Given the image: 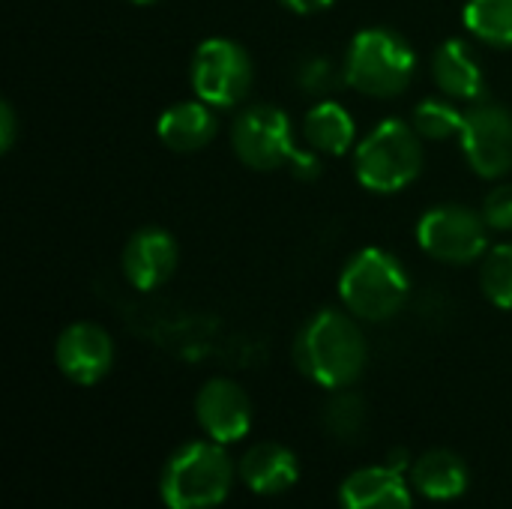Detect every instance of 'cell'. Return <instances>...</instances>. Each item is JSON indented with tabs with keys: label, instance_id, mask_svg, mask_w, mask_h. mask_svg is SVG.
<instances>
[{
	"label": "cell",
	"instance_id": "cell-26",
	"mask_svg": "<svg viewBox=\"0 0 512 509\" xmlns=\"http://www.w3.org/2000/svg\"><path fill=\"white\" fill-rule=\"evenodd\" d=\"M387 468H393V471H399V474H411V468H414V462H411V456H408V450H393L390 456H387V462H384Z\"/></svg>",
	"mask_w": 512,
	"mask_h": 509
},
{
	"label": "cell",
	"instance_id": "cell-7",
	"mask_svg": "<svg viewBox=\"0 0 512 509\" xmlns=\"http://www.w3.org/2000/svg\"><path fill=\"white\" fill-rule=\"evenodd\" d=\"M252 60L243 45L231 39H207L192 57V90L213 108H231L246 99L252 87Z\"/></svg>",
	"mask_w": 512,
	"mask_h": 509
},
{
	"label": "cell",
	"instance_id": "cell-18",
	"mask_svg": "<svg viewBox=\"0 0 512 509\" xmlns=\"http://www.w3.org/2000/svg\"><path fill=\"white\" fill-rule=\"evenodd\" d=\"M306 141L318 150V153H336L342 156L354 138H357V126L354 117L339 105V102H318L309 114H306V126H303Z\"/></svg>",
	"mask_w": 512,
	"mask_h": 509
},
{
	"label": "cell",
	"instance_id": "cell-11",
	"mask_svg": "<svg viewBox=\"0 0 512 509\" xmlns=\"http://www.w3.org/2000/svg\"><path fill=\"white\" fill-rule=\"evenodd\" d=\"M54 360L63 378H69L78 387H93L114 366V342L99 324L78 321L57 336Z\"/></svg>",
	"mask_w": 512,
	"mask_h": 509
},
{
	"label": "cell",
	"instance_id": "cell-13",
	"mask_svg": "<svg viewBox=\"0 0 512 509\" xmlns=\"http://www.w3.org/2000/svg\"><path fill=\"white\" fill-rule=\"evenodd\" d=\"M342 509H411V486L405 474L387 465H369L348 474L339 486Z\"/></svg>",
	"mask_w": 512,
	"mask_h": 509
},
{
	"label": "cell",
	"instance_id": "cell-4",
	"mask_svg": "<svg viewBox=\"0 0 512 509\" xmlns=\"http://www.w3.org/2000/svg\"><path fill=\"white\" fill-rule=\"evenodd\" d=\"M417 69L414 48L390 27H369L351 39L345 54V84L363 96L390 99L408 90Z\"/></svg>",
	"mask_w": 512,
	"mask_h": 509
},
{
	"label": "cell",
	"instance_id": "cell-12",
	"mask_svg": "<svg viewBox=\"0 0 512 509\" xmlns=\"http://www.w3.org/2000/svg\"><path fill=\"white\" fill-rule=\"evenodd\" d=\"M177 243L162 228H141L129 237L123 246V273L132 288L138 291H156L165 285L177 270Z\"/></svg>",
	"mask_w": 512,
	"mask_h": 509
},
{
	"label": "cell",
	"instance_id": "cell-20",
	"mask_svg": "<svg viewBox=\"0 0 512 509\" xmlns=\"http://www.w3.org/2000/svg\"><path fill=\"white\" fill-rule=\"evenodd\" d=\"M462 123H465V111H456V105L444 99H423L411 117V126L426 141H447L453 135H462Z\"/></svg>",
	"mask_w": 512,
	"mask_h": 509
},
{
	"label": "cell",
	"instance_id": "cell-24",
	"mask_svg": "<svg viewBox=\"0 0 512 509\" xmlns=\"http://www.w3.org/2000/svg\"><path fill=\"white\" fill-rule=\"evenodd\" d=\"M15 111H12V105L9 102H3L0 105V150H12V144H15Z\"/></svg>",
	"mask_w": 512,
	"mask_h": 509
},
{
	"label": "cell",
	"instance_id": "cell-14",
	"mask_svg": "<svg viewBox=\"0 0 512 509\" xmlns=\"http://www.w3.org/2000/svg\"><path fill=\"white\" fill-rule=\"evenodd\" d=\"M237 474L249 492L264 495V498H276V495H285L297 486L300 462L288 447H282L276 441H264V444L249 447L240 456Z\"/></svg>",
	"mask_w": 512,
	"mask_h": 509
},
{
	"label": "cell",
	"instance_id": "cell-19",
	"mask_svg": "<svg viewBox=\"0 0 512 509\" xmlns=\"http://www.w3.org/2000/svg\"><path fill=\"white\" fill-rule=\"evenodd\" d=\"M462 18L480 42L512 48V0H468Z\"/></svg>",
	"mask_w": 512,
	"mask_h": 509
},
{
	"label": "cell",
	"instance_id": "cell-23",
	"mask_svg": "<svg viewBox=\"0 0 512 509\" xmlns=\"http://www.w3.org/2000/svg\"><path fill=\"white\" fill-rule=\"evenodd\" d=\"M483 219L495 231H512V186L504 183L492 189L483 201Z\"/></svg>",
	"mask_w": 512,
	"mask_h": 509
},
{
	"label": "cell",
	"instance_id": "cell-5",
	"mask_svg": "<svg viewBox=\"0 0 512 509\" xmlns=\"http://www.w3.org/2000/svg\"><path fill=\"white\" fill-rule=\"evenodd\" d=\"M231 141L240 162L252 171H279L291 162L306 177L318 174V159L294 147L291 120L276 105H249L234 120Z\"/></svg>",
	"mask_w": 512,
	"mask_h": 509
},
{
	"label": "cell",
	"instance_id": "cell-22",
	"mask_svg": "<svg viewBox=\"0 0 512 509\" xmlns=\"http://www.w3.org/2000/svg\"><path fill=\"white\" fill-rule=\"evenodd\" d=\"M363 423H366V408L363 399L354 393H339L324 408V429L339 441H354Z\"/></svg>",
	"mask_w": 512,
	"mask_h": 509
},
{
	"label": "cell",
	"instance_id": "cell-25",
	"mask_svg": "<svg viewBox=\"0 0 512 509\" xmlns=\"http://www.w3.org/2000/svg\"><path fill=\"white\" fill-rule=\"evenodd\" d=\"M282 6H288L291 12H300V15H315V12H324L333 0H279Z\"/></svg>",
	"mask_w": 512,
	"mask_h": 509
},
{
	"label": "cell",
	"instance_id": "cell-16",
	"mask_svg": "<svg viewBox=\"0 0 512 509\" xmlns=\"http://www.w3.org/2000/svg\"><path fill=\"white\" fill-rule=\"evenodd\" d=\"M411 486L426 501H456L471 486V471L462 456L450 450H429L411 468Z\"/></svg>",
	"mask_w": 512,
	"mask_h": 509
},
{
	"label": "cell",
	"instance_id": "cell-1",
	"mask_svg": "<svg viewBox=\"0 0 512 509\" xmlns=\"http://www.w3.org/2000/svg\"><path fill=\"white\" fill-rule=\"evenodd\" d=\"M294 360L315 384L327 390H345L363 375L369 348L351 315L324 309L300 330L294 342Z\"/></svg>",
	"mask_w": 512,
	"mask_h": 509
},
{
	"label": "cell",
	"instance_id": "cell-6",
	"mask_svg": "<svg viewBox=\"0 0 512 509\" xmlns=\"http://www.w3.org/2000/svg\"><path fill=\"white\" fill-rule=\"evenodd\" d=\"M423 171V144L414 126L402 120L378 123L357 147V180L369 192H399Z\"/></svg>",
	"mask_w": 512,
	"mask_h": 509
},
{
	"label": "cell",
	"instance_id": "cell-3",
	"mask_svg": "<svg viewBox=\"0 0 512 509\" xmlns=\"http://www.w3.org/2000/svg\"><path fill=\"white\" fill-rule=\"evenodd\" d=\"M411 279L402 261L378 246L360 249L339 276V297L360 321H387L408 303Z\"/></svg>",
	"mask_w": 512,
	"mask_h": 509
},
{
	"label": "cell",
	"instance_id": "cell-10",
	"mask_svg": "<svg viewBox=\"0 0 512 509\" xmlns=\"http://www.w3.org/2000/svg\"><path fill=\"white\" fill-rule=\"evenodd\" d=\"M195 420L201 432L216 444H237L252 429V402L246 390L231 378H213L198 390Z\"/></svg>",
	"mask_w": 512,
	"mask_h": 509
},
{
	"label": "cell",
	"instance_id": "cell-2",
	"mask_svg": "<svg viewBox=\"0 0 512 509\" xmlns=\"http://www.w3.org/2000/svg\"><path fill=\"white\" fill-rule=\"evenodd\" d=\"M237 465L225 444L192 441L183 444L162 468L159 495L168 509H216L231 495Z\"/></svg>",
	"mask_w": 512,
	"mask_h": 509
},
{
	"label": "cell",
	"instance_id": "cell-8",
	"mask_svg": "<svg viewBox=\"0 0 512 509\" xmlns=\"http://www.w3.org/2000/svg\"><path fill=\"white\" fill-rule=\"evenodd\" d=\"M486 219L462 204L429 210L417 225V240L426 255L444 264H471L486 252Z\"/></svg>",
	"mask_w": 512,
	"mask_h": 509
},
{
	"label": "cell",
	"instance_id": "cell-15",
	"mask_svg": "<svg viewBox=\"0 0 512 509\" xmlns=\"http://www.w3.org/2000/svg\"><path fill=\"white\" fill-rule=\"evenodd\" d=\"M432 75L444 96L450 99H483L486 78L465 39H447L432 57Z\"/></svg>",
	"mask_w": 512,
	"mask_h": 509
},
{
	"label": "cell",
	"instance_id": "cell-17",
	"mask_svg": "<svg viewBox=\"0 0 512 509\" xmlns=\"http://www.w3.org/2000/svg\"><path fill=\"white\" fill-rule=\"evenodd\" d=\"M210 108L213 105H207L204 99L171 105L156 123L162 144L177 153H195L207 147L216 135V114Z\"/></svg>",
	"mask_w": 512,
	"mask_h": 509
},
{
	"label": "cell",
	"instance_id": "cell-21",
	"mask_svg": "<svg viewBox=\"0 0 512 509\" xmlns=\"http://www.w3.org/2000/svg\"><path fill=\"white\" fill-rule=\"evenodd\" d=\"M480 285L489 303H495L498 309H512V243H501L486 255Z\"/></svg>",
	"mask_w": 512,
	"mask_h": 509
},
{
	"label": "cell",
	"instance_id": "cell-27",
	"mask_svg": "<svg viewBox=\"0 0 512 509\" xmlns=\"http://www.w3.org/2000/svg\"><path fill=\"white\" fill-rule=\"evenodd\" d=\"M132 3H138V6H147V3H156V0H132Z\"/></svg>",
	"mask_w": 512,
	"mask_h": 509
},
{
	"label": "cell",
	"instance_id": "cell-9",
	"mask_svg": "<svg viewBox=\"0 0 512 509\" xmlns=\"http://www.w3.org/2000/svg\"><path fill=\"white\" fill-rule=\"evenodd\" d=\"M462 147L471 168L480 177H504L512 171V114L501 105L480 102L465 111L462 123Z\"/></svg>",
	"mask_w": 512,
	"mask_h": 509
}]
</instances>
